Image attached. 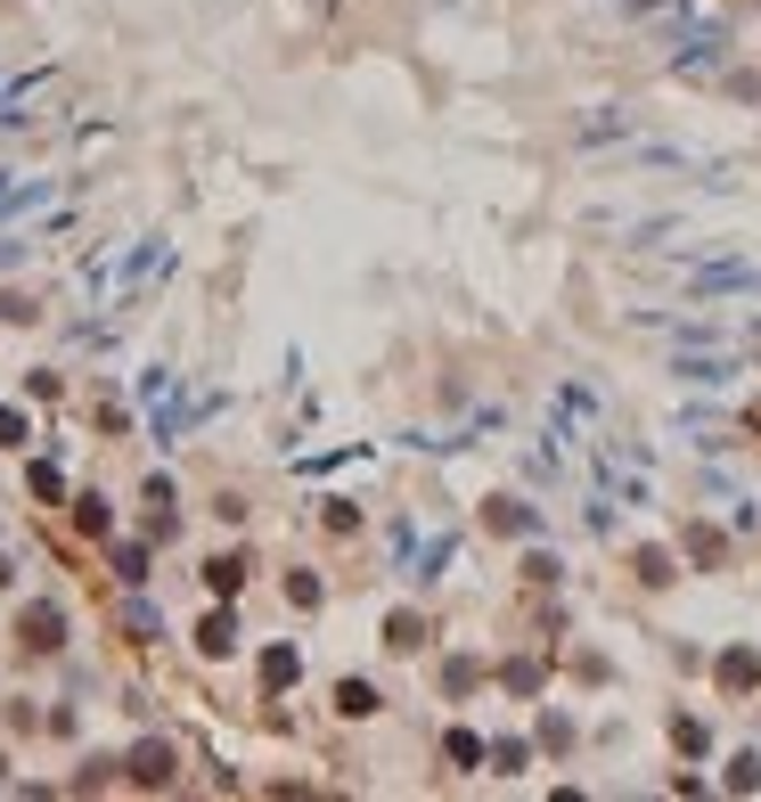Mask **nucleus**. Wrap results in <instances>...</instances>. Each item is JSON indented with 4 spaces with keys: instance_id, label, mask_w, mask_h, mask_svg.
Listing matches in <instances>:
<instances>
[{
    "instance_id": "obj_6",
    "label": "nucleus",
    "mask_w": 761,
    "mask_h": 802,
    "mask_svg": "<svg viewBox=\"0 0 761 802\" xmlns=\"http://www.w3.org/2000/svg\"><path fill=\"white\" fill-rule=\"evenodd\" d=\"M205 589H214V598H238L246 589V557H214L205 565Z\"/></svg>"
},
{
    "instance_id": "obj_3",
    "label": "nucleus",
    "mask_w": 761,
    "mask_h": 802,
    "mask_svg": "<svg viewBox=\"0 0 761 802\" xmlns=\"http://www.w3.org/2000/svg\"><path fill=\"white\" fill-rule=\"evenodd\" d=\"M336 712H344V721H369V712H385V696H377L369 680H344L336 688Z\"/></svg>"
},
{
    "instance_id": "obj_14",
    "label": "nucleus",
    "mask_w": 761,
    "mask_h": 802,
    "mask_svg": "<svg viewBox=\"0 0 761 802\" xmlns=\"http://www.w3.org/2000/svg\"><path fill=\"white\" fill-rule=\"evenodd\" d=\"M17 442H25V418H17V410H0V451H17Z\"/></svg>"
},
{
    "instance_id": "obj_13",
    "label": "nucleus",
    "mask_w": 761,
    "mask_h": 802,
    "mask_svg": "<svg viewBox=\"0 0 761 802\" xmlns=\"http://www.w3.org/2000/svg\"><path fill=\"white\" fill-rule=\"evenodd\" d=\"M729 786H761V753H737V762H729Z\"/></svg>"
},
{
    "instance_id": "obj_15",
    "label": "nucleus",
    "mask_w": 761,
    "mask_h": 802,
    "mask_svg": "<svg viewBox=\"0 0 761 802\" xmlns=\"http://www.w3.org/2000/svg\"><path fill=\"white\" fill-rule=\"evenodd\" d=\"M9 582H17V565H9V557H0V589H9Z\"/></svg>"
},
{
    "instance_id": "obj_9",
    "label": "nucleus",
    "mask_w": 761,
    "mask_h": 802,
    "mask_svg": "<svg viewBox=\"0 0 761 802\" xmlns=\"http://www.w3.org/2000/svg\"><path fill=\"white\" fill-rule=\"evenodd\" d=\"M385 647H393V656H418V647H426V623H418V615H393V623H385Z\"/></svg>"
},
{
    "instance_id": "obj_4",
    "label": "nucleus",
    "mask_w": 761,
    "mask_h": 802,
    "mask_svg": "<svg viewBox=\"0 0 761 802\" xmlns=\"http://www.w3.org/2000/svg\"><path fill=\"white\" fill-rule=\"evenodd\" d=\"M483 524H492V533H541V516L524 508V500H492V508H483Z\"/></svg>"
},
{
    "instance_id": "obj_8",
    "label": "nucleus",
    "mask_w": 761,
    "mask_h": 802,
    "mask_svg": "<svg viewBox=\"0 0 761 802\" xmlns=\"http://www.w3.org/2000/svg\"><path fill=\"white\" fill-rule=\"evenodd\" d=\"M107 524H115V516H107V500H99V492H82V500H74V533L107 541Z\"/></svg>"
},
{
    "instance_id": "obj_1",
    "label": "nucleus",
    "mask_w": 761,
    "mask_h": 802,
    "mask_svg": "<svg viewBox=\"0 0 761 802\" xmlns=\"http://www.w3.org/2000/svg\"><path fill=\"white\" fill-rule=\"evenodd\" d=\"M17 647H25V656H58V647H66V606L33 598L25 615H17Z\"/></svg>"
},
{
    "instance_id": "obj_2",
    "label": "nucleus",
    "mask_w": 761,
    "mask_h": 802,
    "mask_svg": "<svg viewBox=\"0 0 761 802\" xmlns=\"http://www.w3.org/2000/svg\"><path fill=\"white\" fill-rule=\"evenodd\" d=\"M173 770H181V753L164 746V737H140V746L123 753V778H132V786H173Z\"/></svg>"
},
{
    "instance_id": "obj_11",
    "label": "nucleus",
    "mask_w": 761,
    "mask_h": 802,
    "mask_svg": "<svg viewBox=\"0 0 761 802\" xmlns=\"http://www.w3.org/2000/svg\"><path fill=\"white\" fill-rule=\"evenodd\" d=\"M295 680V647H270L263 656V688H287Z\"/></svg>"
},
{
    "instance_id": "obj_10",
    "label": "nucleus",
    "mask_w": 761,
    "mask_h": 802,
    "mask_svg": "<svg viewBox=\"0 0 761 802\" xmlns=\"http://www.w3.org/2000/svg\"><path fill=\"white\" fill-rule=\"evenodd\" d=\"M680 377H688V385H729L737 361H680Z\"/></svg>"
},
{
    "instance_id": "obj_5",
    "label": "nucleus",
    "mask_w": 761,
    "mask_h": 802,
    "mask_svg": "<svg viewBox=\"0 0 761 802\" xmlns=\"http://www.w3.org/2000/svg\"><path fill=\"white\" fill-rule=\"evenodd\" d=\"M229 647H238V623H229L222 606H214V615L197 623V656H229Z\"/></svg>"
},
{
    "instance_id": "obj_7",
    "label": "nucleus",
    "mask_w": 761,
    "mask_h": 802,
    "mask_svg": "<svg viewBox=\"0 0 761 802\" xmlns=\"http://www.w3.org/2000/svg\"><path fill=\"white\" fill-rule=\"evenodd\" d=\"M696 287H705V295H745V287H761V279H753L745 263H721V270H705Z\"/></svg>"
},
{
    "instance_id": "obj_12",
    "label": "nucleus",
    "mask_w": 761,
    "mask_h": 802,
    "mask_svg": "<svg viewBox=\"0 0 761 802\" xmlns=\"http://www.w3.org/2000/svg\"><path fill=\"white\" fill-rule=\"evenodd\" d=\"M115 574L123 582H147V548H115Z\"/></svg>"
}]
</instances>
